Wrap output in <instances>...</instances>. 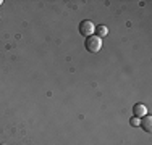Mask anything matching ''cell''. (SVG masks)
<instances>
[{
    "label": "cell",
    "instance_id": "cell-1",
    "mask_svg": "<svg viewBox=\"0 0 152 145\" xmlns=\"http://www.w3.org/2000/svg\"><path fill=\"white\" fill-rule=\"evenodd\" d=\"M84 45H86V50H88L89 53H97L102 49V39L97 37V36H89V37L86 39Z\"/></svg>",
    "mask_w": 152,
    "mask_h": 145
},
{
    "label": "cell",
    "instance_id": "cell-2",
    "mask_svg": "<svg viewBox=\"0 0 152 145\" xmlns=\"http://www.w3.org/2000/svg\"><path fill=\"white\" fill-rule=\"evenodd\" d=\"M94 31H96V26H94L92 21L84 20V21H81V23H79V32H81L83 36H86V37L94 36Z\"/></svg>",
    "mask_w": 152,
    "mask_h": 145
},
{
    "label": "cell",
    "instance_id": "cell-3",
    "mask_svg": "<svg viewBox=\"0 0 152 145\" xmlns=\"http://www.w3.org/2000/svg\"><path fill=\"white\" fill-rule=\"evenodd\" d=\"M133 113H134L136 118H142V116L147 115V110L142 103H136L134 107H133Z\"/></svg>",
    "mask_w": 152,
    "mask_h": 145
},
{
    "label": "cell",
    "instance_id": "cell-4",
    "mask_svg": "<svg viewBox=\"0 0 152 145\" xmlns=\"http://www.w3.org/2000/svg\"><path fill=\"white\" fill-rule=\"evenodd\" d=\"M139 126H142V129L146 130V132H151L152 130V118L149 115H146V116H142V119H141V124Z\"/></svg>",
    "mask_w": 152,
    "mask_h": 145
},
{
    "label": "cell",
    "instance_id": "cell-5",
    "mask_svg": "<svg viewBox=\"0 0 152 145\" xmlns=\"http://www.w3.org/2000/svg\"><path fill=\"white\" fill-rule=\"evenodd\" d=\"M94 32H97V37L102 39V37H105V36L108 34V28L104 26V24H100V26L96 28V31H94Z\"/></svg>",
    "mask_w": 152,
    "mask_h": 145
},
{
    "label": "cell",
    "instance_id": "cell-6",
    "mask_svg": "<svg viewBox=\"0 0 152 145\" xmlns=\"http://www.w3.org/2000/svg\"><path fill=\"white\" fill-rule=\"evenodd\" d=\"M129 124H131L133 128H137V126L141 124V119H139V118H136V116H134V118H131V121H129Z\"/></svg>",
    "mask_w": 152,
    "mask_h": 145
},
{
    "label": "cell",
    "instance_id": "cell-7",
    "mask_svg": "<svg viewBox=\"0 0 152 145\" xmlns=\"http://www.w3.org/2000/svg\"><path fill=\"white\" fill-rule=\"evenodd\" d=\"M2 3H3V2H2V0H0V5H2Z\"/></svg>",
    "mask_w": 152,
    "mask_h": 145
}]
</instances>
